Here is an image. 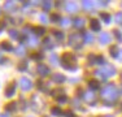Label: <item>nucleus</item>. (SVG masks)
I'll list each match as a JSON object with an SVG mask.
<instances>
[{
	"label": "nucleus",
	"mask_w": 122,
	"mask_h": 117,
	"mask_svg": "<svg viewBox=\"0 0 122 117\" xmlns=\"http://www.w3.org/2000/svg\"><path fill=\"white\" fill-rule=\"evenodd\" d=\"M117 96H118V90L113 85H108L101 90V98L105 101H113L117 99Z\"/></svg>",
	"instance_id": "nucleus-1"
},
{
	"label": "nucleus",
	"mask_w": 122,
	"mask_h": 117,
	"mask_svg": "<svg viewBox=\"0 0 122 117\" xmlns=\"http://www.w3.org/2000/svg\"><path fill=\"white\" fill-rule=\"evenodd\" d=\"M61 65L65 69H75V66H77V58L70 52H66L61 57Z\"/></svg>",
	"instance_id": "nucleus-2"
},
{
	"label": "nucleus",
	"mask_w": 122,
	"mask_h": 117,
	"mask_svg": "<svg viewBox=\"0 0 122 117\" xmlns=\"http://www.w3.org/2000/svg\"><path fill=\"white\" fill-rule=\"evenodd\" d=\"M95 74L99 75V77H101V78H108V77H110V75H114L116 74V69L113 68L112 65H105L103 69L96 70Z\"/></svg>",
	"instance_id": "nucleus-3"
},
{
	"label": "nucleus",
	"mask_w": 122,
	"mask_h": 117,
	"mask_svg": "<svg viewBox=\"0 0 122 117\" xmlns=\"http://www.w3.org/2000/svg\"><path fill=\"white\" fill-rule=\"evenodd\" d=\"M69 43H70V46L73 47V48L78 49V48L82 47V38H81L79 34H71L70 35V42Z\"/></svg>",
	"instance_id": "nucleus-4"
},
{
	"label": "nucleus",
	"mask_w": 122,
	"mask_h": 117,
	"mask_svg": "<svg viewBox=\"0 0 122 117\" xmlns=\"http://www.w3.org/2000/svg\"><path fill=\"white\" fill-rule=\"evenodd\" d=\"M20 87H21L24 91H27V90H30L31 87H33V83H31V81L29 80V78L24 77V78L20 80Z\"/></svg>",
	"instance_id": "nucleus-5"
},
{
	"label": "nucleus",
	"mask_w": 122,
	"mask_h": 117,
	"mask_svg": "<svg viewBox=\"0 0 122 117\" xmlns=\"http://www.w3.org/2000/svg\"><path fill=\"white\" fill-rule=\"evenodd\" d=\"M14 91H16V82H10V83L8 85L7 90H5V95L7 96H13Z\"/></svg>",
	"instance_id": "nucleus-6"
},
{
	"label": "nucleus",
	"mask_w": 122,
	"mask_h": 117,
	"mask_svg": "<svg viewBox=\"0 0 122 117\" xmlns=\"http://www.w3.org/2000/svg\"><path fill=\"white\" fill-rule=\"evenodd\" d=\"M38 73H39L40 75H48L49 74V68L47 65H44V64H39V65H38Z\"/></svg>",
	"instance_id": "nucleus-7"
},
{
	"label": "nucleus",
	"mask_w": 122,
	"mask_h": 117,
	"mask_svg": "<svg viewBox=\"0 0 122 117\" xmlns=\"http://www.w3.org/2000/svg\"><path fill=\"white\" fill-rule=\"evenodd\" d=\"M66 11L70 12V13H75V12L78 11L77 3H74V1H68V3H66Z\"/></svg>",
	"instance_id": "nucleus-8"
},
{
	"label": "nucleus",
	"mask_w": 122,
	"mask_h": 117,
	"mask_svg": "<svg viewBox=\"0 0 122 117\" xmlns=\"http://www.w3.org/2000/svg\"><path fill=\"white\" fill-rule=\"evenodd\" d=\"M99 40H100L101 44H107V43L110 42V35L108 33H101L100 37H99Z\"/></svg>",
	"instance_id": "nucleus-9"
},
{
	"label": "nucleus",
	"mask_w": 122,
	"mask_h": 117,
	"mask_svg": "<svg viewBox=\"0 0 122 117\" xmlns=\"http://www.w3.org/2000/svg\"><path fill=\"white\" fill-rule=\"evenodd\" d=\"M52 81L56 82V83H62V82L65 81V77H64L61 73H56V74L52 75Z\"/></svg>",
	"instance_id": "nucleus-10"
},
{
	"label": "nucleus",
	"mask_w": 122,
	"mask_h": 117,
	"mask_svg": "<svg viewBox=\"0 0 122 117\" xmlns=\"http://www.w3.org/2000/svg\"><path fill=\"white\" fill-rule=\"evenodd\" d=\"M0 48L1 49H4V51H12L13 49V47H12V44H10L9 42H7V40H4V42H1L0 43Z\"/></svg>",
	"instance_id": "nucleus-11"
},
{
	"label": "nucleus",
	"mask_w": 122,
	"mask_h": 117,
	"mask_svg": "<svg viewBox=\"0 0 122 117\" xmlns=\"http://www.w3.org/2000/svg\"><path fill=\"white\" fill-rule=\"evenodd\" d=\"M91 29L94 31H99V30H100V22H99V20H95V18L91 20Z\"/></svg>",
	"instance_id": "nucleus-12"
},
{
	"label": "nucleus",
	"mask_w": 122,
	"mask_h": 117,
	"mask_svg": "<svg viewBox=\"0 0 122 117\" xmlns=\"http://www.w3.org/2000/svg\"><path fill=\"white\" fill-rule=\"evenodd\" d=\"M16 108H17V103H16V101H12V103L5 105V111H8V112H14Z\"/></svg>",
	"instance_id": "nucleus-13"
},
{
	"label": "nucleus",
	"mask_w": 122,
	"mask_h": 117,
	"mask_svg": "<svg viewBox=\"0 0 122 117\" xmlns=\"http://www.w3.org/2000/svg\"><path fill=\"white\" fill-rule=\"evenodd\" d=\"M73 25H74V27H82V26L85 25V20L83 18H75V20H73Z\"/></svg>",
	"instance_id": "nucleus-14"
},
{
	"label": "nucleus",
	"mask_w": 122,
	"mask_h": 117,
	"mask_svg": "<svg viewBox=\"0 0 122 117\" xmlns=\"http://www.w3.org/2000/svg\"><path fill=\"white\" fill-rule=\"evenodd\" d=\"M29 46L30 47H35V46H38V38L36 37H29Z\"/></svg>",
	"instance_id": "nucleus-15"
},
{
	"label": "nucleus",
	"mask_w": 122,
	"mask_h": 117,
	"mask_svg": "<svg viewBox=\"0 0 122 117\" xmlns=\"http://www.w3.org/2000/svg\"><path fill=\"white\" fill-rule=\"evenodd\" d=\"M16 5V3L14 1H5L4 3V8H5V11H13V7Z\"/></svg>",
	"instance_id": "nucleus-16"
},
{
	"label": "nucleus",
	"mask_w": 122,
	"mask_h": 117,
	"mask_svg": "<svg viewBox=\"0 0 122 117\" xmlns=\"http://www.w3.org/2000/svg\"><path fill=\"white\" fill-rule=\"evenodd\" d=\"M49 61H51L52 65H59V57H57L56 53H52L49 56Z\"/></svg>",
	"instance_id": "nucleus-17"
},
{
	"label": "nucleus",
	"mask_w": 122,
	"mask_h": 117,
	"mask_svg": "<svg viewBox=\"0 0 122 117\" xmlns=\"http://www.w3.org/2000/svg\"><path fill=\"white\" fill-rule=\"evenodd\" d=\"M88 86L91 90H97L99 87H100V83H99L97 81H90L88 82Z\"/></svg>",
	"instance_id": "nucleus-18"
},
{
	"label": "nucleus",
	"mask_w": 122,
	"mask_h": 117,
	"mask_svg": "<svg viewBox=\"0 0 122 117\" xmlns=\"http://www.w3.org/2000/svg\"><path fill=\"white\" fill-rule=\"evenodd\" d=\"M92 5H94V3L92 1H88V0H85V1H82V7L85 8L86 11H90L92 8Z\"/></svg>",
	"instance_id": "nucleus-19"
},
{
	"label": "nucleus",
	"mask_w": 122,
	"mask_h": 117,
	"mask_svg": "<svg viewBox=\"0 0 122 117\" xmlns=\"http://www.w3.org/2000/svg\"><path fill=\"white\" fill-rule=\"evenodd\" d=\"M83 98H85L87 101H92V100H94V98H95V94L91 92V91H88V92H86L85 95H83Z\"/></svg>",
	"instance_id": "nucleus-20"
},
{
	"label": "nucleus",
	"mask_w": 122,
	"mask_h": 117,
	"mask_svg": "<svg viewBox=\"0 0 122 117\" xmlns=\"http://www.w3.org/2000/svg\"><path fill=\"white\" fill-rule=\"evenodd\" d=\"M52 34H53L59 40L64 39V37H65V35H64V33H62V31H60V30H53V31H52Z\"/></svg>",
	"instance_id": "nucleus-21"
},
{
	"label": "nucleus",
	"mask_w": 122,
	"mask_h": 117,
	"mask_svg": "<svg viewBox=\"0 0 122 117\" xmlns=\"http://www.w3.org/2000/svg\"><path fill=\"white\" fill-rule=\"evenodd\" d=\"M44 48H47V49H52V48H53V43L51 42L49 38H47V39L44 40Z\"/></svg>",
	"instance_id": "nucleus-22"
},
{
	"label": "nucleus",
	"mask_w": 122,
	"mask_h": 117,
	"mask_svg": "<svg viewBox=\"0 0 122 117\" xmlns=\"http://www.w3.org/2000/svg\"><path fill=\"white\" fill-rule=\"evenodd\" d=\"M85 40L87 43H92L94 42V37H92L91 33H85Z\"/></svg>",
	"instance_id": "nucleus-23"
},
{
	"label": "nucleus",
	"mask_w": 122,
	"mask_h": 117,
	"mask_svg": "<svg viewBox=\"0 0 122 117\" xmlns=\"http://www.w3.org/2000/svg\"><path fill=\"white\" fill-rule=\"evenodd\" d=\"M114 21L117 23H121L122 25V12H118V13L114 14Z\"/></svg>",
	"instance_id": "nucleus-24"
},
{
	"label": "nucleus",
	"mask_w": 122,
	"mask_h": 117,
	"mask_svg": "<svg viewBox=\"0 0 122 117\" xmlns=\"http://www.w3.org/2000/svg\"><path fill=\"white\" fill-rule=\"evenodd\" d=\"M109 51H110V55H112L113 57H118V52H120V51H117V47H116V46L110 47Z\"/></svg>",
	"instance_id": "nucleus-25"
},
{
	"label": "nucleus",
	"mask_w": 122,
	"mask_h": 117,
	"mask_svg": "<svg viewBox=\"0 0 122 117\" xmlns=\"http://www.w3.org/2000/svg\"><path fill=\"white\" fill-rule=\"evenodd\" d=\"M51 113H52L53 116H60L62 112H61V109H60V108H57V107H53V108H51Z\"/></svg>",
	"instance_id": "nucleus-26"
},
{
	"label": "nucleus",
	"mask_w": 122,
	"mask_h": 117,
	"mask_svg": "<svg viewBox=\"0 0 122 117\" xmlns=\"http://www.w3.org/2000/svg\"><path fill=\"white\" fill-rule=\"evenodd\" d=\"M42 5H43V9L44 11H49L52 8V3L51 1H43Z\"/></svg>",
	"instance_id": "nucleus-27"
},
{
	"label": "nucleus",
	"mask_w": 122,
	"mask_h": 117,
	"mask_svg": "<svg viewBox=\"0 0 122 117\" xmlns=\"http://www.w3.org/2000/svg\"><path fill=\"white\" fill-rule=\"evenodd\" d=\"M100 17L104 20V22H107V23L110 21V18H112V17H110V14H108V13H101Z\"/></svg>",
	"instance_id": "nucleus-28"
},
{
	"label": "nucleus",
	"mask_w": 122,
	"mask_h": 117,
	"mask_svg": "<svg viewBox=\"0 0 122 117\" xmlns=\"http://www.w3.org/2000/svg\"><path fill=\"white\" fill-rule=\"evenodd\" d=\"M59 20H61V17H60L59 13H52L51 14V21L56 22V21H59Z\"/></svg>",
	"instance_id": "nucleus-29"
},
{
	"label": "nucleus",
	"mask_w": 122,
	"mask_h": 117,
	"mask_svg": "<svg viewBox=\"0 0 122 117\" xmlns=\"http://www.w3.org/2000/svg\"><path fill=\"white\" fill-rule=\"evenodd\" d=\"M95 63H97V64H104V63H105V58H104V56L99 55V56H96V58H95Z\"/></svg>",
	"instance_id": "nucleus-30"
},
{
	"label": "nucleus",
	"mask_w": 122,
	"mask_h": 117,
	"mask_svg": "<svg viewBox=\"0 0 122 117\" xmlns=\"http://www.w3.org/2000/svg\"><path fill=\"white\" fill-rule=\"evenodd\" d=\"M16 53L18 55V56H24V55H25V48H24V47H18L17 51H16Z\"/></svg>",
	"instance_id": "nucleus-31"
},
{
	"label": "nucleus",
	"mask_w": 122,
	"mask_h": 117,
	"mask_svg": "<svg viewBox=\"0 0 122 117\" xmlns=\"http://www.w3.org/2000/svg\"><path fill=\"white\" fill-rule=\"evenodd\" d=\"M113 33H114V35H116V38H117L118 42H122V35H121V31H120V30H114Z\"/></svg>",
	"instance_id": "nucleus-32"
},
{
	"label": "nucleus",
	"mask_w": 122,
	"mask_h": 117,
	"mask_svg": "<svg viewBox=\"0 0 122 117\" xmlns=\"http://www.w3.org/2000/svg\"><path fill=\"white\" fill-rule=\"evenodd\" d=\"M46 33V30L43 27H35V34L36 35H43Z\"/></svg>",
	"instance_id": "nucleus-33"
},
{
	"label": "nucleus",
	"mask_w": 122,
	"mask_h": 117,
	"mask_svg": "<svg viewBox=\"0 0 122 117\" xmlns=\"http://www.w3.org/2000/svg\"><path fill=\"white\" fill-rule=\"evenodd\" d=\"M9 37L13 38V39H16V38L18 37V33H17V30H9Z\"/></svg>",
	"instance_id": "nucleus-34"
},
{
	"label": "nucleus",
	"mask_w": 122,
	"mask_h": 117,
	"mask_svg": "<svg viewBox=\"0 0 122 117\" xmlns=\"http://www.w3.org/2000/svg\"><path fill=\"white\" fill-rule=\"evenodd\" d=\"M66 100H68V99H66V96H65V95L60 96V98L57 99V101H59L60 104H65V103H66Z\"/></svg>",
	"instance_id": "nucleus-35"
},
{
	"label": "nucleus",
	"mask_w": 122,
	"mask_h": 117,
	"mask_svg": "<svg viewBox=\"0 0 122 117\" xmlns=\"http://www.w3.org/2000/svg\"><path fill=\"white\" fill-rule=\"evenodd\" d=\"M39 20H40L43 23H47V22H48V18H47V16H46V14H40V16H39Z\"/></svg>",
	"instance_id": "nucleus-36"
},
{
	"label": "nucleus",
	"mask_w": 122,
	"mask_h": 117,
	"mask_svg": "<svg viewBox=\"0 0 122 117\" xmlns=\"http://www.w3.org/2000/svg\"><path fill=\"white\" fill-rule=\"evenodd\" d=\"M61 25H62V26L70 25V20H69V18H62V21H61Z\"/></svg>",
	"instance_id": "nucleus-37"
},
{
	"label": "nucleus",
	"mask_w": 122,
	"mask_h": 117,
	"mask_svg": "<svg viewBox=\"0 0 122 117\" xmlns=\"http://www.w3.org/2000/svg\"><path fill=\"white\" fill-rule=\"evenodd\" d=\"M26 66H27V63H26V61H24V63H21V64L18 65V69H20V70H25Z\"/></svg>",
	"instance_id": "nucleus-38"
},
{
	"label": "nucleus",
	"mask_w": 122,
	"mask_h": 117,
	"mask_svg": "<svg viewBox=\"0 0 122 117\" xmlns=\"http://www.w3.org/2000/svg\"><path fill=\"white\" fill-rule=\"evenodd\" d=\"M31 57H34V58H42V57H43V55H42V53H34Z\"/></svg>",
	"instance_id": "nucleus-39"
},
{
	"label": "nucleus",
	"mask_w": 122,
	"mask_h": 117,
	"mask_svg": "<svg viewBox=\"0 0 122 117\" xmlns=\"http://www.w3.org/2000/svg\"><path fill=\"white\" fill-rule=\"evenodd\" d=\"M97 4L101 5V7H104V5H108V1H99Z\"/></svg>",
	"instance_id": "nucleus-40"
},
{
	"label": "nucleus",
	"mask_w": 122,
	"mask_h": 117,
	"mask_svg": "<svg viewBox=\"0 0 122 117\" xmlns=\"http://www.w3.org/2000/svg\"><path fill=\"white\" fill-rule=\"evenodd\" d=\"M117 58H118L120 61H122V49H121L120 52H118V57H117Z\"/></svg>",
	"instance_id": "nucleus-41"
},
{
	"label": "nucleus",
	"mask_w": 122,
	"mask_h": 117,
	"mask_svg": "<svg viewBox=\"0 0 122 117\" xmlns=\"http://www.w3.org/2000/svg\"><path fill=\"white\" fill-rule=\"evenodd\" d=\"M65 113H66V115H65L66 117H74V116H73V113H71V112H65Z\"/></svg>",
	"instance_id": "nucleus-42"
},
{
	"label": "nucleus",
	"mask_w": 122,
	"mask_h": 117,
	"mask_svg": "<svg viewBox=\"0 0 122 117\" xmlns=\"http://www.w3.org/2000/svg\"><path fill=\"white\" fill-rule=\"evenodd\" d=\"M0 117H9V115H8V113H4V115H1Z\"/></svg>",
	"instance_id": "nucleus-43"
},
{
	"label": "nucleus",
	"mask_w": 122,
	"mask_h": 117,
	"mask_svg": "<svg viewBox=\"0 0 122 117\" xmlns=\"http://www.w3.org/2000/svg\"><path fill=\"white\" fill-rule=\"evenodd\" d=\"M104 117H113V116H104Z\"/></svg>",
	"instance_id": "nucleus-44"
},
{
	"label": "nucleus",
	"mask_w": 122,
	"mask_h": 117,
	"mask_svg": "<svg viewBox=\"0 0 122 117\" xmlns=\"http://www.w3.org/2000/svg\"><path fill=\"white\" fill-rule=\"evenodd\" d=\"M121 91H122V86H121Z\"/></svg>",
	"instance_id": "nucleus-45"
}]
</instances>
